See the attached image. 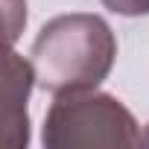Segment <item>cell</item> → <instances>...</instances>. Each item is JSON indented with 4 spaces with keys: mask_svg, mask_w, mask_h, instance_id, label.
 <instances>
[{
    "mask_svg": "<svg viewBox=\"0 0 149 149\" xmlns=\"http://www.w3.org/2000/svg\"><path fill=\"white\" fill-rule=\"evenodd\" d=\"M29 56L38 88L50 94L82 91L108 79L117 58V38L100 15L73 12L47 21Z\"/></svg>",
    "mask_w": 149,
    "mask_h": 149,
    "instance_id": "1",
    "label": "cell"
},
{
    "mask_svg": "<svg viewBox=\"0 0 149 149\" xmlns=\"http://www.w3.org/2000/svg\"><path fill=\"white\" fill-rule=\"evenodd\" d=\"M41 143L47 149H79V146H140L143 134L132 111L111 94L97 88L56 94Z\"/></svg>",
    "mask_w": 149,
    "mask_h": 149,
    "instance_id": "2",
    "label": "cell"
},
{
    "mask_svg": "<svg viewBox=\"0 0 149 149\" xmlns=\"http://www.w3.org/2000/svg\"><path fill=\"white\" fill-rule=\"evenodd\" d=\"M35 82V67L32 61H26L24 56H18L15 50H9L6 56V82H3V132H6V143L12 149H24L29 143V114H26V100Z\"/></svg>",
    "mask_w": 149,
    "mask_h": 149,
    "instance_id": "3",
    "label": "cell"
},
{
    "mask_svg": "<svg viewBox=\"0 0 149 149\" xmlns=\"http://www.w3.org/2000/svg\"><path fill=\"white\" fill-rule=\"evenodd\" d=\"M102 6L117 15H126V18L149 15V0H102Z\"/></svg>",
    "mask_w": 149,
    "mask_h": 149,
    "instance_id": "4",
    "label": "cell"
},
{
    "mask_svg": "<svg viewBox=\"0 0 149 149\" xmlns=\"http://www.w3.org/2000/svg\"><path fill=\"white\" fill-rule=\"evenodd\" d=\"M143 146H149V126H146V132H143Z\"/></svg>",
    "mask_w": 149,
    "mask_h": 149,
    "instance_id": "5",
    "label": "cell"
}]
</instances>
